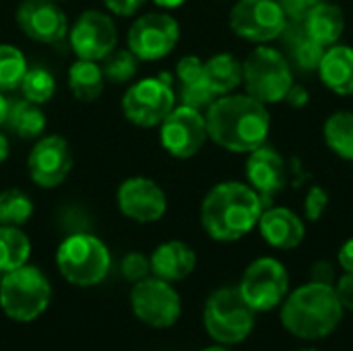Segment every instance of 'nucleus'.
<instances>
[{"label": "nucleus", "mask_w": 353, "mask_h": 351, "mask_svg": "<svg viewBox=\"0 0 353 351\" xmlns=\"http://www.w3.org/2000/svg\"><path fill=\"white\" fill-rule=\"evenodd\" d=\"M209 139L225 151L250 153L265 145L271 130V116L263 101L248 93L219 95L207 108Z\"/></svg>", "instance_id": "1"}, {"label": "nucleus", "mask_w": 353, "mask_h": 351, "mask_svg": "<svg viewBox=\"0 0 353 351\" xmlns=\"http://www.w3.org/2000/svg\"><path fill=\"white\" fill-rule=\"evenodd\" d=\"M263 209L265 203L250 184L228 180L205 194L201 223L213 240L236 242L259 225Z\"/></svg>", "instance_id": "2"}, {"label": "nucleus", "mask_w": 353, "mask_h": 351, "mask_svg": "<svg viewBox=\"0 0 353 351\" xmlns=\"http://www.w3.org/2000/svg\"><path fill=\"white\" fill-rule=\"evenodd\" d=\"M343 312L335 285L310 281L281 302V325L300 339H323L339 327Z\"/></svg>", "instance_id": "3"}, {"label": "nucleus", "mask_w": 353, "mask_h": 351, "mask_svg": "<svg viewBox=\"0 0 353 351\" xmlns=\"http://www.w3.org/2000/svg\"><path fill=\"white\" fill-rule=\"evenodd\" d=\"M56 267L68 283L91 288L108 277L112 257L97 236L77 232L60 242L56 250Z\"/></svg>", "instance_id": "4"}, {"label": "nucleus", "mask_w": 353, "mask_h": 351, "mask_svg": "<svg viewBox=\"0 0 353 351\" xmlns=\"http://www.w3.org/2000/svg\"><path fill=\"white\" fill-rule=\"evenodd\" d=\"M254 310L244 300L240 288L215 290L203 310V321L209 337L219 345L242 343L254 329Z\"/></svg>", "instance_id": "5"}, {"label": "nucleus", "mask_w": 353, "mask_h": 351, "mask_svg": "<svg viewBox=\"0 0 353 351\" xmlns=\"http://www.w3.org/2000/svg\"><path fill=\"white\" fill-rule=\"evenodd\" d=\"M52 300V285L41 269L23 265L4 273L0 281V308L19 323L35 321Z\"/></svg>", "instance_id": "6"}, {"label": "nucleus", "mask_w": 353, "mask_h": 351, "mask_svg": "<svg viewBox=\"0 0 353 351\" xmlns=\"http://www.w3.org/2000/svg\"><path fill=\"white\" fill-rule=\"evenodd\" d=\"M242 68V83L246 87V93L263 101L265 106L283 101L294 85V74L288 58L279 50L265 43L254 48L246 56Z\"/></svg>", "instance_id": "7"}, {"label": "nucleus", "mask_w": 353, "mask_h": 351, "mask_svg": "<svg viewBox=\"0 0 353 351\" xmlns=\"http://www.w3.org/2000/svg\"><path fill=\"white\" fill-rule=\"evenodd\" d=\"M176 108V91L168 74L147 77L130 85L122 95L124 118L139 128H153Z\"/></svg>", "instance_id": "8"}, {"label": "nucleus", "mask_w": 353, "mask_h": 351, "mask_svg": "<svg viewBox=\"0 0 353 351\" xmlns=\"http://www.w3.org/2000/svg\"><path fill=\"white\" fill-rule=\"evenodd\" d=\"M238 288L254 312H269L288 298L290 275L277 259L261 257L246 267Z\"/></svg>", "instance_id": "9"}, {"label": "nucleus", "mask_w": 353, "mask_h": 351, "mask_svg": "<svg viewBox=\"0 0 353 351\" xmlns=\"http://www.w3.org/2000/svg\"><path fill=\"white\" fill-rule=\"evenodd\" d=\"M288 17L279 0H238L230 10L232 31L252 43H269L285 33Z\"/></svg>", "instance_id": "10"}, {"label": "nucleus", "mask_w": 353, "mask_h": 351, "mask_svg": "<svg viewBox=\"0 0 353 351\" xmlns=\"http://www.w3.org/2000/svg\"><path fill=\"white\" fill-rule=\"evenodd\" d=\"M180 41V25L168 12H147L128 27L126 48L143 62H157L174 52Z\"/></svg>", "instance_id": "11"}, {"label": "nucleus", "mask_w": 353, "mask_h": 351, "mask_svg": "<svg viewBox=\"0 0 353 351\" xmlns=\"http://www.w3.org/2000/svg\"><path fill=\"white\" fill-rule=\"evenodd\" d=\"M207 118L190 106H176L159 124V143L176 159L194 157L207 143Z\"/></svg>", "instance_id": "12"}, {"label": "nucleus", "mask_w": 353, "mask_h": 351, "mask_svg": "<svg viewBox=\"0 0 353 351\" xmlns=\"http://www.w3.org/2000/svg\"><path fill=\"white\" fill-rule=\"evenodd\" d=\"M68 41L77 58L103 60L118 46V27L110 12L87 8L68 27Z\"/></svg>", "instance_id": "13"}, {"label": "nucleus", "mask_w": 353, "mask_h": 351, "mask_svg": "<svg viewBox=\"0 0 353 351\" xmlns=\"http://www.w3.org/2000/svg\"><path fill=\"white\" fill-rule=\"evenodd\" d=\"M130 306L137 319L153 329H168L176 325L182 312L178 292L170 281L159 277H147L134 283L130 292Z\"/></svg>", "instance_id": "14"}, {"label": "nucleus", "mask_w": 353, "mask_h": 351, "mask_svg": "<svg viewBox=\"0 0 353 351\" xmlns=\"http://www.w3.org/2000/svg\"><path fill=\"white\" fill-rule=\"evenodd\" d=\"M74 155L70 143L60 134L35 139L27 155V174L39 188H58L72 172Z\"/></svg>", "instance_id": "15"}, {"label": "nucleus", "mask_w": 353, "mask_h": 351, "mask_svg": "<svg viewBox=\"0 0 353 351\" xmlns=\"http://www.w3.org/2000/svg\"><path fill=\"white\" fill-rule=\"evenodd\" d=\"M118 209L124 217L137 223L159 221L168 211V197L163 188L145 176L126 178L116 192Z\"/></svg>", "instance_id": "16"}, {"label": "nucleus", "mask_w": 353, "mask_h": 351, "mask_svg": "<svg viewBox=\"0 0 353 351\" xmlns=\"http://www.w3.org/2000/svg\"><path fill=\"white\" fill-rule=\"evenodd\" d=\"M14 21L37 43H58L68 35V17L56 0H23L14 10Z\"/></svg>", "instance_id": "17"}, {"label": "nucleus", "mask_w": 353, "mask_h": 351, "mask_svg": "<svg viewBox=\"0 0 353 351\" xmlns=\"http://www.w3.org/2000/svg\"><path fill=\"white\" fill-rule=\"evenodd\" d=\"M246 178L248 184L263 199L265 207H269V201L275 199L288 182V168L283 157L273 147L261 145L259 149L248 153Z\"/></svg>", "instance_id": "18"}, {"label": "nucleus", "mask_w": 353, "mask_h": 351, "mask_svg": "<svg viewBox=\"0 0 353 351\" xmlns=\"http://www.w3.org/2000/svg\"><path fill=\"white\" fill-rule=\"evenodd\" d=\"M256 228L265 242L277 250H294L306 238L302 217L288 207H265Z\"/></svg>", "instance_id": "19"}, {"label": "nucleus", "mask_w": 353, "mask_h": 351, "mask_svg": "<svg viewBox=\"0 0 353 351\" xmlns=\"http://www.w3.org/2000/svg\"><path fill=\"white\" fill-rule=\"evenodd\" d=\"M176 81L180 85V99L184 106L207 110L217 95L205 79V62L199 56H182L176 64Z\"/></svg>", "instance_id": "20"}, {"label": "nucleus", "mask_w": 353, "mask_h": 351, "mask_svg": "<svg viewBox=\"0 0 353 351\" xmlns=\"http://www.w3.org/2000/svg\"><path fill=\"white\" fill-rule=\"evenodd\" d=\"M149 261H151V273L170 283L186 279L196 267L194 250L180 240H170L159 244Z\"/></svg>", "instance_id": "21"}, {"label": "nucleus", "mask_w": 353, "mask_h": 351, "mask_svg": "<svg viewBox=\"0 0 353 351\" xmlns=\"http://www.w3.org/2000/svg\"><path fill=\"white\" fill-rule=\"evenodd\" d=\"M319 77L337 95H353V48L335 43L325 50Z\"/></svg>", "instance_id": "22"}, {"label": "nucleus", "mask_w": 353, "mask_h": 351, "mask_svg": "<svg viewBox=\"0 0 353 351\" xmlns=\"http://www.w3.org/2000/svg\"><path fill=\"white\" fill-rule=\"evenodd\" d=\"M304 31L323 48H331L345 31V14L337 4L319 0L304 19Z\"/></svg>", "instance_id": "23"}, {"label": "nucleus", "mask_w": 353, "mask_h": 351, "mask_svg": "<svg viewBox=\"0 0 353 351\" xmlns=\"http://www.w3.org/2000/svg\"><path fill=\"white\" fill-rule=\"evenodd\" d=\"M6 130L23 141H35L46 132V114L41 106L21 97L10 99V110L6 118Z\"/></svg>", "instance_id": "24"}, {"label": "nucleus", "mask_w": 353, "mask_h": 351, "mask_svg": "<svg viewBox=\"0 0 353 351\" xmlns=\"http://www.w3.org/2000/svg\"><path fill=\"white\" fill-rule=\"evenodd\" d=\"M68 89L74 99L83 103H91L101 97L105 89V77L97 62L77 58L68 68Z\"/></svg>", "instance_id": "25"}, {"label": "nucleus", "mask_w": 353, "mask_h": 351, "mask_svg": "<svg viewBox=\"0 0 353 351\" xmlns=\"http://www.w3.org/2000/svg\"><path fill=\"white\" fill-rule=\"evenodd\" d=\"M242 77H244L242 62L234 54L221 52L205 62V79L217 97L234 93L242 85Z\"/></svg>", "instance_id": "26"}, {"label": "nucleus", "mask_w": 353, "mask_h": 351, "mask_svg": "<svg viewBox=\"0 0 353 351\" xmlns=\"http://www.w3.org/2000/svg\"><path fill=\"white\" fill-rule=\"evenodd\" d=\"M31 242L17 225H0V273L14 271L27 265Z\"/></svg>", "instance_id": "27"}, {"label": "nucleus", "mask_w": 353, "mask_h": 351, "mask_svg": "<svg viewBox=\"0 0 353 351\" xmlns=\"http://www.w3.org/2000/svg\"><path fill=\"white\" fill-rule=\"evenodd\" d=\"M323 137L327 147L345 161H353V112L339 110L325 122Z\"/></svg>", "instance_id": "28"}, {"label": "nucleus", "mask_w": 353, "mask_h": 351, "mask_svg": "<svg viewBox=\"0 0 353 351\" xmlns=\"http://www.w3.org/2000/svg\"><path fill=\"white\" fill-rule=\"evenodd\" d=\"M29 64L25 54L12 43H0V91L10 93L21 87Z\"/></svg>", "instance_id": "29"}, {"label": "nucleus", "mask_w": 353, "mask_h": 351, "mask_svg": "<svg viewBox=\"0 0 353 351\" xmlns=\"http://www.w3.org/2000/svg\"><path fill=\"white\" fill-rule=\"evenodd\" d=\"M35 207L29 194L19 188H6L0 192V225L21 228L33 215Z\"/></svg>", "instance_id": "30"}, {"label": "nucleus", "mask_w": 353, "mask_h": 351, "mask_svg": "<svg viewBox=\"0 0 353 351\" xmlns=\"http://www.w3.org/2000/svg\"><path fill=\"white\" fill-rule=\"evenodd\" d=\"M19 89L25 99H29L37 106H43L56 93V79L43 66H33V68H27Z\"/></svg>", "instance_id": "31"}, {"label": "nucleus", "mask_w": 353, "mask_h": 351, "mask_svg": "<svg viewBox=\"0 0 353 351\" xmlns=\"http://www.w3.org/2000/svg\"><path fill=\"white\" fill-rule=\"evenodd\" d=\"M139 58L128 50H114L110 52L105 58H103V64H101V70H103V77L105 81L110 83H116V85H124L128 81H132L139 72Z\"/></svg>", "instance_id": "32"}, {"label": "nucleus", "mask_w": 353, "mask_h": 351, "mask_svg": "<svg viewBox=\"0 0 353 351\" xmlns=\"http://www.w3.org/2000/svg\"><path fill=\"white\" fill-rule=\"evenodd\" d=\"M327 48H323L321 43H316L314 39H310L306 35V31L302 33V37L298 39V43L294 46V60L300 68H308V70H316L321 64V58L325 54Z\"/></svg>", "instance_id": "33"}, {"label": "nucleus", "mask_w": 353, "mask_h": 351, "mask_svg": "<svg viewBox=\"0 0 353 351\" xmlns=\"http://www.w3.org/2000/svg\"><path fill=\"white\" fill-rule=\"evenodd\" d=\"M122 275L126 281L130 283H139L143 279L149 277L151 273V261L143 254V252H128L124 259H122Z\"/></svg>", "instance_id": "34"}, {"label": "nucleus", "mask_w": 353, "mask_h": 351, "mask_svg": "<svg viewBox=\"0 0 353 351\" xmlns=\"http://www.w3.org/2000/svg\"><path fill=\"white\" fill-rule=\"evenodd\" d=\"M327 205H329V197L323 188L314 186L308 197H306V203H304V213L310 221H316L325 211H327Z\"/></svg>", "instance_id": "35"}, {"label": "nucleus", "mask_w": 353, "mask_h": 351, "mask_svg": "<svg viewBox=\"0 0 353 351\" xmlns=\"http://www.w3.org/2000/svg\"><path fill=\"white\" fill-rule=\"evenodd\" d=\"M319 0H279L281 8L285 10L288 21L292 23H304L306 14Z\"/></svg>", "instance_id": "36"}, {"label": "nucleus", "mask_w": 353, "mask_h": 351, "mask_svg": "<svg viewBox=\"0 0 353 351\" xmlns=\"http://www.w3.org/2000/svg\"><path fill=\"white\" fill-rule=\"evenodd\" d=\"M147 0H103V6L110 14L116 17H132L137 14Z\"/></svg>", "instance_id": "37"}, {"label": "nucleus", "mask_w": 353, "mask_h": 351, "mask_svg": "<svg viewBox=\"0 0 353 351\" xmlns=\"http://www.w3.org/2000/svg\"><path fill=\"white\" fill-rule=\"evenodd\" d=\"M335 292L343 310L353 312V273H345L343 277H339V281L335 283Z\"/></svg>", "instance_id": "38"}, {"label": "nucleus", "mask_w": 353, "mask_h": 351, "mask_svg": "<svg viewBox=\"0 0 353 351\" xmlns=\"http://www.w3.org/2000/svg\"><path fill=\"white\" fill-rule=\"evenodd\" d=\"M310 279L314 283H325V285H335V269L329 261H319L312 265Z\"/></svg>", "instance_id": "39"}, {"label": "nucleus", "mask_w": 353, "mask_h": 351, "mask_svg": "<svg viewBox=\"0 0 353 351\" xmlns=\"http://www.w3.org/2000/svg\"><path fill=\"white\" fill-rule=\"evenodd\" d=\"M339 265L345 273H353V238H350L341 248H339Z\"/></svg>", "instance_id": "40"}, {"label": "nucleus", "mask_w": 353, "mask_h": 351, "mask_svg": "<svg viewBox=\"0 0 353 351\" xmlns=\"http://www.w3.org/2000/svg\"><path fill=\"white\" fill-rule=\"evenodd\" d=\"M285 99L292 103V106H304V103H308V93L302 89V87H298V85H292V89H290V93L285 95Z\"/></svg>", "instance_id": "41"}, {"label": "nucleus", "mask_w": 353, "mask_h": 351, "mask_svg": "<svg viewBox=\"0 0 353 351\" xmlns=\"http://www.w3.org/2000/svg\"><path fill=\"white\" fill-rule=\"evenodd\" d=\"M8 110H10V99L6 97V93H2V91H0V128L6 124Z\"/></svg>", "instance_id": "42"}, {"label": "nucleus", "mask_w": 353, "mask_h": 351, "mask_svg": "<svg viewBox=\"0 0 353 351\" xmlns=\"http://www.w3.org/2000/svg\"><path fill=\"white\" fill-rule=\"evenodd\" d=\"M10 155V143L6 139V134L0 132V163H4Z\"/></svg>", "instance_id": "43"}, {"label": "nucleus", "mask_w": 353, "mask_h": 351, "mask_svg": "<svg viewBox=\"0 0 353 351\" xmlns=\"http://www.w3.org/2000/svg\"><path fill=\"white\" fill-rule=\"evenodd\" d=\"M159 8H165V10H172V8H178L182 6L186 0H153Z\"/></svg>", "instance_id": "44"}, {"label": "nucleus", "mask_w": 353, "mask_h": 351, "mask_svg": "<svg viewBox=\"0 0 353 351\" xmlns=\"http://www.w3.org/2000/svg\"><path fill=\"white\" fill-rule=\"evenodd\" d=\"M203 351H230V350H225V345H215V348H207V350H203Z\"/></svg>", "instance_id": "45"}, {"label": "nucleus", "mask_w": 353, "mask_h": 351, "mask_svg": "<svg viewBox=\"0 0 353 351\" xmlns=\"http://www.w3.org/2000/svg\"><path fill=\"white\" fill-rule=\"evenodd\" d=\"M300 351H319V350H300Z\"/></svg>", "instance_id": "46"}, {"label": "nucleus", "mask_w": 353, "mask_h": 351, "mask_svg": "<svg viewBox=\"0 0 353 351\" xmlns=\"http://www.w3.org/2000/svg\"><path fill=\"white\" fill-rule=\"evenodd\" d=\"M56 2H62V0H56Z\"/></svg>", "instance_id": "47"}, {"label": "nucleus", "mask_w": 353, "mask_h": 351, "mask_svg": "<svg viewBox=\"0 0 353 351\" xmlns=\"http://www.w3.org/2000/svg\"><path fill=\"white\" fill-rule=\"evenodd\" d=\"M0 281H2V279H0Z\"/></svg>", "instance_id": "48"}]
</instances>
